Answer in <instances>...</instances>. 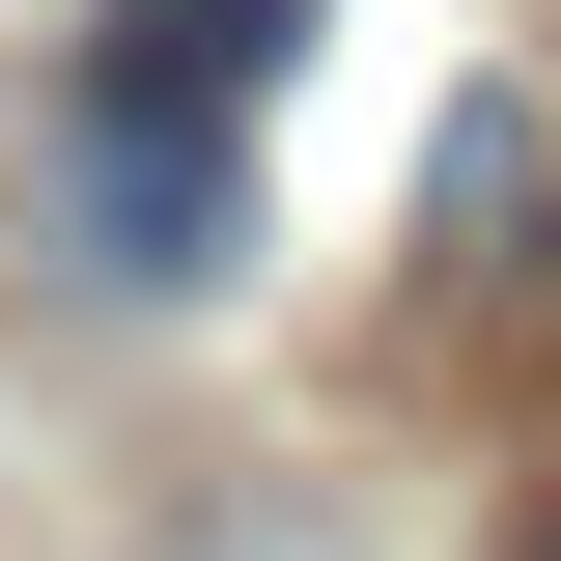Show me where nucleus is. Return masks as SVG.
Segmentation results:
<instances>
[{
	"label": "nucleus",
	"mask_w": 561,
	"mask_h": 561,
	"mask_svg": "<svg viewBox=\"0 0 561 561\" xmlns=\"http://www.w3.org/2000/svg\"><path fill=\"white\" fill-rule=\"evenodd\" d=\"M534 309H561V113L449 84V140H421V365H505Z\"/></svg>",
	"instance_id": "nucleus-1"
},
{
	"label": "nucleus",
	"mask_w": 561,
	"mask_h": 561,
	"mask_svg": "<svg viewBox=\"0 0 561 561\" xmlns=\"http://www.w3.org/2000/svg\"><path fill=\"white\" fill-rule=\"evenodd\" d=\"M84 280H113V309H225V280H253V169H225V113L197 84H84Z\"/></svg>",
	"instance_id": "nucleus-2"
},
{
	"label": "nucleus",
	"mask_w": 561,
	"mask_h": 561,
	"mask_svg": "<svg viewBox=\"0 0 561 561\" xmlns=\"http://www.w3.org/2000/svg\"><path fill=\"white\" fill-rule=\"evenodd\" d=\"M280 57H309V0H113V84H197V113H253Z\"/></svg>",
	"instance_id": "nucleus-3"
},
{
	"label": "nucleus",
	"mask_w": 561,
	"mask_h": 561,
	"mask_svg": "<svg viewBox=\"0 0 561 561\" xmlns=\"http://www.w3.org/2000/svg\"><path fill=\"white\" fill-rule=\"evenodd\" d=\"M505 561H561V478H534V534H505Z\"/></svg>",
	"instance_id": "nucleus-4"
}]
</instances>
